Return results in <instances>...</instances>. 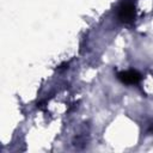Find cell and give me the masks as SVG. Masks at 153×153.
<instances>
[{
    "instance_id": "obj_1",
    "label": "cell",
    "mask_w": 153,
    "mask_h": 153,
    "mask_svg": "<svg viewBox=\"0 0 153 153\" xmlns=\"http://www.w3.org/2000/svg\"><path fill=\"white\" fill-rule=\"evenodd\" d=\"M134 17H135V7H134L133 4L126 2V4H123L120 7V10H118V18L122 22L129 23V22H131L134 19Z\"/></svg>"
},
{
    "instance_id": "obj_2",
    "label": "cell",
    "mask_w": 153,
    "mask_h": 153,
    "mask_svg": "<svg viewBox=\"0 0 153 153\" xmlns=\"http://www.w3.org/2000/svg\"><path fill=\"white\" fill-rule=\"evenodd\" d=\"M117 78L124 82V84H128V85H131V84H136L141 80V75L139 72L136 71H126V72H121L117 74Z\"/></svg>"
}]
</instances>
